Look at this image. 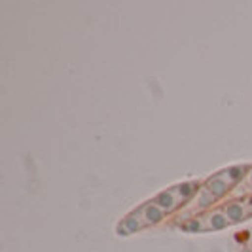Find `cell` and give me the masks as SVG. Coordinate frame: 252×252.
Instances as JSON below:
<instances>
[{
	"label": "cell",
	"instance_id": "1",
	"mask_svg": "<svg viewBox=\"0 0 252 252\" xmlns=\"http://www.w3.org/2000/svg\"><path fill=\"white\" fill-rule=\"evenodd\" d=\"M135 215L139 216L140 220L144 222V226H156V224H159L161 220H163L165 216H167V213L165 211H161L158 205H154V203H144L140 209H137L135 211Z\"/></svg>",
	"mask_w": 252,
	"mask_h": 252
},
{
	"label": "cell",
	"instance_id": "2",
	"mask_svg": "<svg viewBox=\"0 0 252 252\" xmlns=\"http://www.w3.org/2000/svg\"><path fill=\"white\" fill-rule=\"evenodd\" d=\"M222 211H224V215L227 216V220H229L231 224H241V222H245V220L251 218V213H249L245 201H239V199L224 205Z\"/></svg>",
	"mask_w": 252,
	"mask_h": 252
},
{
	"label": "cell",
	"instance_id": "3",
	"mask_svg": "<svg viewBox=\"0 0 252 252\" xmlns=\"http://www.w3.org/2000/svg\"><path fill=\"white\" fill-rule=\"evenodd\" d=\"M203 220H205L207 231H220V229H226L227 226H231V222L227 220V216L224 215L222 209H216V211L203 215Z\"/></svg>",
	"mask_w": 252,
	"mask_h": 252
},
{
	"label": "cell",
	"instance_id": "4",
	"mask_svg": "<svg viewBox=\"0 0 252 252\" xmlns=\"http://www.w3.org/2000/svg\"><path fill=\"white\" fill-rule=\"evenodd\" d=\"M251 169L252 167H249V165H233V167H227V169L216 173V175L220 178H224L229 186H235V184H239L243 178H247Z\"/></svg>",
	"mask_w": 252,
	"mask_h": 252
},
{
	"label": "cell",
	"instance_id": "5",
	"mask_svg": "<svg viewBox=\"0 0 252 252\" xmlns=\"http://www.w3.org/2000/svg\"><path fill=\"white\" fill-rule=\"evenodd\" d=\"M152 203H154V205H158V207H159L161 211H165L167 215H169V213H173L175 209L180 207V205H178L177 195H175V191H173V188L165 189V191H159V193L152 199Z\"/></svg>",
	"mask_w": 252,
	"mask_h": 252
},
{
	"label": "cell",
	"instance_id": "6",
	"mask_svg": "<svg viewBox=\"0 0 252 252\" xmlns=\"http://www.w3.org/2000/svg\"><path fill=\"white\" fill-rule=\"evenodd\" d=\"M144 222L140 220L139 216L135 215V213H131L129 216H126L120 224H118V235H131V233H137L140 229H144Z\"/></svg>",
	"mask_w": 252,
	"mask_h": 252
},
{
	"label": "cell",
	"instance_id": "7",
	"mask_svg": "<svg viewBox=\"0 0 252 252\" xmlns=\"http://www.w3.org/2000/svg\"><path fill=\"white\" fill-rule=\"evenodd\" d=\"M205 186L211 189V193L215 195L216 199H222V197H226L227 193L231 191V186L227 184L224 178H220L218 175H215V177H211L207 182H205Z\"/></svg>",
	"mask_w": 252,
	"mask_h": 252
},
{
	"label": "cell",
	"instance_id": "8",
	"mask_svg": "<svg viewBox=\"0 0 252 252\" xmlns=\"http://www.w3.org/2000/svg\"><path fill=\"white\" fill-rule=\"evenodd\" d=\"M197 188H199V184H197V182H193V180H189V182H182V184L175 186L173 191H175V195H177L178 205H184L186 201H189V199L193 197V193L197 191Z\"/></svg>",
	"mask_w": 252,
	"mask_h": 252
},
{
	"label": "cell",
	"instance_id": "9",
	"mask_svg": "<svg viewBox=\"0 0 252 252\" xmlns=\"http://www.w3.org/2000/svg\"><path fill=\"white\" fill-rule=\"evenodd\" d=\"M180 229H182V231H188V233H203V231H207L203 216H193V218H188L186 222H182V224H180Z\"/></svg>",
	"mask_w": 252,
	"mask_h": 252
},
{
	"label": "cell",
	"instance_id": "10",
	"mask_svg": "<svg viewBox=\"0 0 252 252\" xmlns=\"http://www.w3.org/2000/svg\"><path fill=\"white\" fill-rule=\"evenodd\" d=\"M216 201L218 199L211 193V189L203 184L201 188H199V193H197V209H207V207H211Z\"/></svg>",
	"mask_w": 252,
	"mask_h": 252
},
{
	"label": "cell",
	"instance_id": "11",
	"mask_svg": "<svg viewBox=\"0 0 252 252\" xmlns=\"http://www.w3.org/2000/svg\"><path fill=\"white\" fill-rule=\"evenodd\" d=\"M245 184H247V189H249V191H252V169L249 171L247 178H245Z\"/></svg>",
	"mask_w": 252,
	"mask_h": 252
},
{
	"label": "cell",
	"instance_id": "12",
	"mask_svg": "<svg viewBox=\"0 0 252 252\" xmlns=\"http://www.w3.org/2000/svg\"><path fill=\"white\" fill-rule=\"evenodd\" d=\"M243 201H245V205H247V209H249V213H251V216H252V195L245 197Z\"/></svg>",
	"mask_w": 252,
	"mask_h": 252
},
{
	"label": "cell",
	"instance_id": "13",
	"mask_svg": "<svg viewBox=\"0 0 252 252\" xmlns=\"http://www.w3.org/2000/svg\"><path fill=\"white\" fill-rule=\"evenodd\" d=\"M243 252H251V251H243Z\"/></svg>",
	"mask_w": 252,
	"mask_h": 252
}]
</instances>
